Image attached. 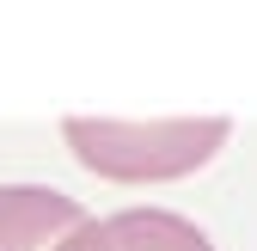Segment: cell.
<instances>
[{
  "label": "cell",
  "mask_w": 257,
  "mask_h": 251,
  "mask_svg": "<svg viewBox=\"0 0 257 251\" xmlns=\"http://www.w3.org/2000/svg\"><path fill=\"white\" fill-rule=\"evenodd\" d=\"M55 251H214L196 221L172 208H116L110 221H86L61 239Z\"/></svg>",
  "instance_id": "2"
},
{
  "label": "cell",
  "mask_w": 257,
  "mask_h": 251,
  "mask_svg": "<svg viewBox=\"0 0 257 251\" xmlns=\"http://www.w3.org/2000/svg\"><path fill=\"white\" fill-rule=\"evenodd\" d=\"M86 208L43 184H0V251H55Z\"/></svg>",
  "instance_id": "3"
},
{
  "label": "cell",
  "mask_w": 257,
  "mask_h": 251,
  "mask_svg": "<svg viewBox=\"0 0 257 251\" xmlns=\"http://www.w3.org/2000/svg\"><path fill=\"white\" fill-rule=\"evenodd\" d=\"M227 116H153V122H116V116H68L61 141L74 160L116 184H166L208 166L227 147Z\"/></svg>",
  "instance_id": "1"
}]
</instances>
